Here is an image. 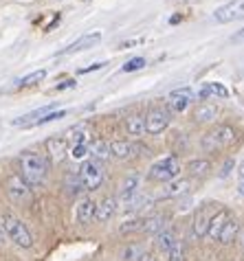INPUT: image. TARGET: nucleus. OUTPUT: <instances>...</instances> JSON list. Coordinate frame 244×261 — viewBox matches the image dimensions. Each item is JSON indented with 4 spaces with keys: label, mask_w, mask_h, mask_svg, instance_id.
Returning a JSON list of instances; mask_svg holds the SVG:
<instances>
[{
    "label": "nucleus",
    "mask_w": 244,
    "mask_h": 261,
    "mask_svg": "<svg viewBox=\"0 0 244 261\" xmlns=\"http://www.w3.org/2000/svg\"><path fill=\"white\" fill-rule=\"evenodd\" d=\"M20 178L25 180L29 187H38L44 182L46 178V171H48V163L44 156L40 154H33V151H25L20 156Z\"/></svg>",
    "instance_id": "1"
},
{
    "label": "nucleus",
    "mask_w": 244,
    "mask_h": 261,
    "mask_svg": "<svg viewBox=\"0 0 244 261\" xmlns=\"http://www.w3.org/2000/svg\"><path fill=\"white\" fill-rule=\"evenodd\" d=\"M0 222H3L5 235L9 237L16 246H20V248H31L33 246V237H31V233H29L27 224L22 220H18V217H13V215H3Z\"/></svg>",
    "instance_id": "2"
},
{
    "label": "nucleus",
    "mask_w": 244,
    "mask_h": 261,
    "mask_svg": "<svg viewBox=\"0 0 244 261\" xmlns=\"http://www.w3.org/2000/svg\"><path fill=\"white\" fill-rule=\"evenodd\" d=\"M178 176H181V163H178L176 156L163 158V161L152 165V169L148 173V178L152 180V182H172V180H176Z\"/></svg>",
    "instance_id": "3"
},
{
    "label": "nucleus",
    "mask_w": 244,
    "mask_h": 261,
    "mask_svg": "<svg viewBox=\"0 0 244 261\" xmlns=\"http://www.w3.org/2000/svg\"><path fill=\"white\" fill-rule=\"evenodd\" d=\"M5 189H7V195H9V200L13 202V204H18V206H27L29 202L33 200L31 187H29L20 176H16V173H13V176H7Z\"/></svg>",
    "instance_id": "4"
},
{
    "label": "nucleus",
    "mask_w": 244,
    "mask_h": 261,
    "mask_svg": "<svg viewBox=\"0 0 244 261\" xmlns=\"http://www.w3.org/2000/svg\"><path fill=\"white\" fill-rule=\"evenodd\" d=\"M80 180H82V185H84V189H88V191H95L102 187L104 182V169H102V163H97V161H86L82 165V169H80Z\"/></svg>",
    "instance_id": "5"
},
{
    "label": "nucleus",
    "mask_w": 244,
    "mask_h": 261,
    "mask_svg": "<svg viewBox=\"0 0 244 261\" xmlns=\"http://www.w3.org/2000/svg\"><path fill=\"white\" fill-rule=\"evenodd\" d=\"M145 123V132L148 134H161L165 127L169 125V112H165L163 108H152L148 112V117L143 119Z\"/></svg>",
    "instance_id": "6"
},
{
    "label": "nucleus",
    "mask_w": 244,
    "mask_h": 261,
    "mask_svg": "<svg viewBox=\"0 0 244 261\" xmlns=\"http://www.w3.org/2000/svg\"><path fill=\"white\" fill-rule=\"evenodd\" d=\"M213 18H216V22H220V24L233 22V20H242L244 18V0H233V3L220 7V9L213 13Z\"/></svg>",
    "instance_id": "7"
},
{
    "label": "nucleus",
    "mask_w": 244,
    "mask_h": 261,
    "mask_svg": "<svg viewBox=\"0 0 244 261\" xmlns=\"http://www.w3.org/2000/svg\"><path fill=\"white\" fill-rule=\"evenodd\" d=\"M102 42V33L99 31H92V33H86L82 35L80 40H75L73 44H68L64 50H60V55H68V53H80V50H86V48H92Z\"/></svg>",
    "instance_id": "8"
},
{
    "label": "nucleus",
    "mask_w": 244,
    "mask_h": 261,
    "mask_svg": "<svg viewBox=\"0 0 244 261\" xmlns=\"http://www.w3.org/2000/svg\"><path fill=\"white\" fill-rule=\"evenodd\" d=\"M139 185H141V176L139 173H130V176L124 178V182L119 187V200L121 204H126L128 200H132L136 193H139Z\"/></svg>",
    "instance_id": "9"
},
{
    "label": "nucleus",
    "mask_w": 244,
    "mask_h": 261,
    "mask_svg": "<svg viewBox=\"0 0 244 261\" xmlns=\"http://www.w3.org/2000/svg\"><path fill=\"white\" fill-rule=\"evenodd\" d=\"M191 99H193V95H191V90H189V88L174 90V92H172V95L167 97L169 108H172L174 112H185V110H187V106L191 103Z\"/></svg>",
    "instance_id": "10"
},
{
    "label": "nucleus",
    "mask_w": 244,
    "mask_h": 261,
    "mask_svg": "<svg viewBox=\"0 0 244 261\" xmlns=\"http://www.w3.org/2000/svg\"><path fill=\"white\" fill-rule=\"evenodd\" d=\"M95 202H92L90 198H84L80 204H77L75 208V217H77V222L82 224V226H86V224H90L92 220H95Z\"/></svg>",
    "instance_id": "11"
},
{
    "label": "nucleus",
    "mask_w": 244,
    "mask_h": 261,
    "mask_svg": "<svg viewBox=\"0 0 244 261\" xmlns=\"http://www.w3.org/2000/svg\"><path fill=\"white\" fill-rule=\"evenodd\" d=\"M114 213H117V200L114 198H104L95 206V220L97 222H108Z\"/></svg>",
    "instance_id": "12"
},
{
    "label": "nucleus",
    "mask_w": 244,
    "mask_h": 261,
    "mask_svg": "<svg viewBox=\"0 0 244 261\" xmlns=\"http://www.w3.org/2000/svg\"><path fill=\"white\" fill-rule=\"evenodd\" d=\"M227 220H229V211H227V208H220V211L213 215L209 222H207V235H209L211 239H218L220 230L227 224Z\"/></svg>",
    "instance_id": "13"
},
{
    "label": "nucleus",
    "mask_w": 244,
    "mask_h": 261,
    "mask_svg": "<svg viewBox=\"0 0 244 261\" xmlns=\"http://www.w3.org/2000/svg\"><path fill=\"white\" fill-rule=\"evenodd\" d=\"M189 187H191V182L187 178H176V180H172V182H167V187H165V191H163V198H178V195H185L189 191Z\"/></svg>",
    "instance_id": "14"
},
{
    "label": "nucleus",
    "mask_w": 244,
    "mask_h": 261,
    "mask_svg": "<svg viewBox=\"0 0 244 261\" xmlns=\"http://www.w3.org/2000/svg\"><path fill=\"white\" fill-rule=\"evenodd\" d=\"M46 151L51 154V158L55 163H60L64 156H66V139H57V136H53V139L46 141Z\"/></svg>",
    "instance_id": "15"
},
{
    "label": "nucleus",
    "mask_w": 244,
    "mask_h": 261,
    "mask_svg": "<svg viewBox=\"0 0 244 261\" xmlns=\"http://www.w3.org/2000/svg\"><path fill=\"white\" fill-rule=\"evenodd\" d=\"M238 233H240V224L229 217L227 224H225V226H222V230H220L218 239H220L222 244H233V242H235V237H238Z\"/></svg>",
    "instance_id": "16"
},
{
    "label": "nucleus",
    "mask_w": 244,
    "mask_h": 261,
    "mask_svg": "<svg viewBox=\"0 0 244 261\" xmlns=\"http://www.w3.org/2000/svg\"><path fill=\"white\" fill-rule=\"evenodd\" d=\"M108 147H110V156L114 158H130L134 154V145L128 141H112L108 143Z\"/></svg>",
    "instance_id": "17"
},
{
    "label": "nucleus",
    "mask_w": 244,
    "mask_h": 261,
    "mask_svg": "<svg viewBox=\"0 0 244 261\" xmlns=\"http://www.w3.org/2000/svg\"><path fill=\"white\" fill-rule=\"evenodd\" d=\"M88 154L92 156V161L102 163V161H108L110 158V147L106 141H95V143L88 145Z\"/></svg>",
    "instance_id": "18"
},
{
    "label": "nucleus",
    "mask_w": 244,
    "mask_h": 261,
    "mask_svg": "<svg viewBox=\"0 0 244 261\" xmlns=\"http://www.w3.org/2000/svg\"><path fill=\"white\" fill-rule=\"evenodd\" d=\"M213 139L218 141L220 147H227V145H231L235 141V129L231 125H218L216 132H211Z\"/></svg>",
    "instance_id": "19"
},
{
    "label": "nucleus",
    "mask_w": 244,
    "mask_h": 261,
    "mask_svg": "<svg viewBox=\"0 0 244 261\" xmlns=\"http://www.w3.org/2000/svg\"><path fill=\"white\" fill-rule=\"evenodd\" d=\"M196 121H200V123H209V121H213L218 117V106L216 103H200L198 108H196Z\"/></svg>",
    "instance_id": "20"
},
{
    "label": "nucleus",
    "mask_w": 244,
    "mask_h": 261,
    "mask_svg": "<svg viewBox=\"0 0 244 261\" xmlns=\"http://www.w3.org/2000/svg\"><path fill=\"white\" fill-rule=\"evenodd\" d=\"M209 97L225 99V97H229V92H227V88L222 84H207L205 88L198 92V99H209Z\"/></svg>",
    "instance_id": "21"
},
{
    "label": "nucleus",
    "mask_w": 244,
    "mask_h": 261,
    "mask_svg": "<svg viewBox=\"0 0 244 261\" xmlns=\"http://www.w3.org/2000/svg\"><path fill=\"white\" fill-rule=\"evenodd\" d=\"M185 169H187L189 176H205V173L211 169V163L207 161V158H196V161H189Z\"/></svg>",
    "instance_id": "22"
},
{
    "label": "nucleus",
    "mask_w": 244,
    "mask_h": 261,
    "mask_svg": "<svg viewBox=\"0 0 244 261\" xmlns=\"http://www.w3.org/2000/svg\"><path fill=\"white\" fill-rule=\"evenodd\" d=\"M150 204H152V198L136 193L132 200H128V202H126L124 208H126V211H141V208H150Z\"/></svg>",
    "instance_id": "23"
},
{
    "label": "nucleus",
    "mask_w": 244,
    "mask_h": 261,
    "mask_svg": "<svg viewBox=\"0 0 244 261\" xmlns=\"http://www.w3.org/2000/svg\"><path fill=\"white\" fill-rule=\"evenodd\" d=\"M176 244V237L172 230H161V233H156V248L163 250V252H169V248Z\"/></svg>",
    "instance_id": "24"
},
{
    "label": "nucleus",
    "mask_w": 244,
    "mask_h": 261,
    "mask_svg": "<svg viewBox=\"0 0 244 261\" xmlns=\"http://www.w3.org/2000/svg\"><path fill=\"white\" fill-rule=\"evenodd\" d=\"M64 189L68 191V195H80L84 191V185L80 180V173H68L66 180H64Z\"/></svg>",
    "instance_id": "25"
},
{
    "label": "nucleus",
    "mask_w": 244,
    "mask_h": 261,
    "mask_svg": "<svg viewBox=\"0 0 244 261\" xmlns=\"http://www.w3.org/2000/svg\"><path fill=\"white\" fill-rule=\"evenodd\" d=\"M126 129H128V134H132V136H139L145 132V123H143V117H139V114H132V117H128L126 119Z\"/></svg>",
    "instance_id": "26"
},
{
    "label": "nucleus",
    "mask_w": 244,
    "mask_h": 261,
    "mask_svg": "<svg viewBox=\"0 0 244 261\" xmlns=\"http://www.w3.org/2000/svg\"><path fill=\"white\" fill-rule=\"evenodd\" d=\"M207 222H209V220H207V215H205V208H200V211L196 213V217H193V237H205L207 235Z\"/></svg>",
    "instance_id": "27"
},
{
    "label": "nucleus",
    "mask_w": 244,
    "mask_h": 261,
    "mask_svg": "<svg viewBox=\"0 0 244 261\" xmlns=\"http://www.w3.org/2000/svg\"><path fill=\"white\" fill-rule=\"evenodd\" d=\"M143 230H145V233H150V235L161 233V230H165V217H161V215L150 217V220L143 222Z\"/></svg>",
    "instance_id": "28"
},
{
    "label": "nucleus",
    "mask_w": 244,
    "mask_h": 261,
    "mask_svg": "<svg viewBox=\"0 0 244 261\" xmlns=\"http://www.w3.org/2000/svg\"><path fill=\"white\" fill-rule=\"evenodd\" d=\"M66 141H73L75 145H88V143H86V141H88V129H86L84 125H75L73 129H68Z\"/></svg>",
    "instance_id": "29"
},
{
    "label": "nucleus",
    "mask_w": 244,
    "mask_h": 261,
    "mask_svg": "<svg viewBox=\"0 0 244 261\" xmlns=\"http://www.w3.org/2000/svg\"><path fill=\"white\" fill-rule=\"evenodd\" d=\"M143 222H145V220H141V217H132V220H126L124 224H121L119 230H121L124 235L136 233V230H143Z\"/></svg>",
    "instance_id": "30"
},
{
    "label": "nucleus",
    "mask_w": 244,
    "mask_h": 261,
    "mask_svg": "<svg viewBox=\"0 0 244 261\" xmlns=\"http://www.w3.org/2000/svg\"><path fill=\"white\" fill-rule=\"evenodd\" d=\"M46 77V70H33L31 75H27V77H22L18 82V86H22V88H29V86H35V84H40L42 79Z\"/></svg>",
    "instance_id": "31"
},
{
    "label": "nucleus",
    "mask_w": 244,
    "mask_h": 261,
    "mask_svg": "<svg viewBox=\"0 0 244 261\" xmlns=\"http://www.w3.org/2000/svg\"><path fill=\"white\" fill-rule=\"evenodd\" d=\"M167 255H169V261H187V252H185V246L181 242H176L172 246Z\"/></svg>",
    "instance_id": "32"
},
{
    "label": "nucleus",
    "mask_w": 244,
    "mask_h": 261,
    "mask_svg": "<svg viewBox=\"0 0 244 261\" xmlns=\"http://www.w3.org/2000/svg\"><path fill=\"white\" fill-rule=\"evenodd\" d=\"M203 149L209 151V154H213V151L220 149V145H218L216 139H213V134H205V136H203Z\"/></svg>",
    "instance_id": "33"
},
{
    "label": "nucleus",
    "mask_w": 244,
    "mask_h": 261,
    "mask_svg": "<svg viewBox=\"0 0 244 261\" xmlns=\"http://www.w3.org/2000/svg\"><path fill=\"white\" fill-rule=\"evenodd\" d=\"M145 66V60H143V57H134V60H130V62H126L124 64V72H134V70H139V68H143Z\"/></svg>",
    "instance_id": "34"
},
{
    "label": "nucleus",
    "mask_w": 244,
    "mask_h": 261,
    "mask_svg": "<svg viewBox=\"0 0 244 261\" xmlns=\"http://www.w3.org/2000/svg\"><path fill=\"white\" fill-rule=\"evenodd\" d=\"M70 156H73L75 161H82V158H86V156H88V145H73Z\"/></svg>",
    "instance_id": "35"
},
{
    "label": "nucleus",
    "mask_w": 244,
    "mask_h": 261,
    "mask_svg": "<svg viewBox=\"0 0 244 261\" xmlns=\"http://www.w3.org/2000/svg\"><path fill=\"white\" fill-rule=\"evenodd\" d=\"M139 257H141V248H139V246H128V248L124 250V259L126 261H134Z\"/></svg>",
    "instance_id": "36"
},
{
    "label": "nucleus",
    "mask_w": 244,
    "mask_h": 261,
    "mask_svg": "<svg viewBox=\"0 0 244 261\" xmlns=\"http://www.w3.org/2000/svg\"><path fill=\"white\" fill-rule=\"evenodd\" d=\"M233 161H231V158H229V161L225 163V165H222V171H220V178H227L229 176V173H231V169H233Z\"/></svg>",
    "instance_id": "37"
},
{
    "label": "nucleus",
    "mask_w": 244,
    "mask_h": 261,
    "mask_svg": "<svg viewBox=\"0 0 244 261\" xmlns=\"http://www.w3.org/2000/svg\"><path fill=\"white\" fill-rule=\"evenodd\" d=\"M66 88H75V79H66L60 86H55V90H66Z\"/></svg>",
    "instance_id": "38"
},
{
    "label": "nucleus",
    "mask_w": 244,
    "mask_h": 261,
    "mask_svg": "<svg viewBox=\"0 0 244 261\" xmlns=\"http://www.w3.org/2000/svg\"><path fill=\"white\" fill-rule=\"evenodd\" d=\"M104 66H106V64H104V62H99V64H92V66H86V68H82L80 72L84 75V72H90V70H99V68H104Z\"/></svg>",
    "instance_id": "39"
},
{
    "label": "nucleus",
    "mask_w": 244,
    "mask_h": 261,
    "mask_svg": "<svg viewBox=\"0 0 244 261\" xmlns=\"http://www.w3.org/2000/svg\"><path fill=\"white\" fill-rule=\"evenodd\" d=\"M231 42H233V44H244V29L233 35V38H231Z\"/></svg>",
    "instance_id": "40"
},
{
    "label": "nucleus",
    "mask_w": 244,
    "mask_h": 261,
    "mask_svg": "<svg viewBox=\"0 0 244 261\" xmlns=\"http://www.w3.org/2000/svg\"><path fill=\"white\" fill-rule=\"evenodd\" d=\"M136 261H156V259H154L152 252H141V257L136 259Z\"/></svg>",
    "instance_id": "41"
},
{
    "label": "nucleus",
    "mask_w": 244,
    "mask_h": 261,
    "mask_svg": "<svg viewBox=\"0 0 244 261\" xmlns=\"http://www.w3.org/2000/svg\"><path fill=\"white\" fill-rule=\"evenodd\" d=\"M238 178H240V180H244V161L238 165Z\"/></svg>",
    "instance_id": "42"
},
{
    "label": "nucleus",
    "mask_w": 244,
    "mask_h": 261,
    "mask_svg": "<svg viewBox=\"0 0 244 261\" xmlns=\"http://www.w3.org/2000/svg\"><path fill=\"white\" fill-rule=\"evenodd\" d=\"M238 193L244 195V180H240V185H238Z\"/></svg>",
    "instance_id": "43"
},
{
    "label": "nucleus",
    "mask_w": 244,
    "mask_h": 261,
    "mask_svg": "<svg viewBox=\"0 0 244 261\" xmlns=\"http://www.w3.org/2000/svg\"><path fill=\"white\" fill-rule=\"evenodd\" d=\"M3 239H5V230H3V222H0V244H3Z\"/></svg>",
    "instance_id": "44"
},
{
    "label": "nucleus",
    "mask_w": 244,
    "mask_h": 261,
    "mask_svg": "<svg viewBox=\"0 0 244 261\" xmlns=\"http://www.w3.org/2000/svg\"><path fill=\"white\" fill-rule=\"evenodd\" d=\"M242 242H244V233H242Z\"/></svg>",
    "instance_id": "45"
}]
</instances>
